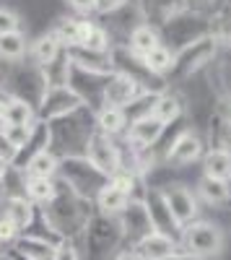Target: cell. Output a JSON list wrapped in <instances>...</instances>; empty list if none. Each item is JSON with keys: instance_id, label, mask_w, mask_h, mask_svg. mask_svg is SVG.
Here are the masks:
<instances>
[{"instance_id": "6da1fadb", "label": "cell", "mask_w": 231, "mask_h": 260, "mask_svg": "<svg viewBox=\"0 0 231 260\" xmlns=\"http://www.w3.org/2000/svg\"><path fill=\"white\" fill-rule=\"evenodd\" d=\"M36 211H39V219L45 221L47 234L52 237V240H57V242H75V245L83 237V232H86L91 216L96 213L94 201L81 198V195L75 190H70L62 180H57L55 198L47 206L36 208Z\"/></svg>"}, {"instance_id": "7a4b0ae2", "label": "cell", "mask_w": 231, "mask_h": 260, "mask_svg": "<svg viewBox=\"0 0 231 260\" xmlns=\"http://www.w3.org/2000/svg\"><path fill=\"white\" fill-rule=\"evenodd\" d=\"M50 127V151L57 159H68V156H83L86 143L94 133V110L81 107L78 112L60 117L47 125Z\"/></svg>"}, {"instance_id": "3957f363", "label": "cell", "mask_w": 231, "mask_h": 260, "mask_svg": "<svg viewBox=\"0 0 231 260\" xmlns=\"http://www.w3.org/2000/svg\"><path fill=\"white\" fill-rule=\"evenodd\" d=\"M125 247L122 240V226L117 216H104L94 213L91 221L78 240V250L83 260H112Z\"/></svg>"}, {"instance_id": "277c9868", "label": "cell", "mask_w": 231, "mask_h": 260, "mask_svg": "<svg viewBox=\"0 0 231 260\" xmlns=\"http://www.w3.org/2000/svg\"><path fill=\"white\" fill-rule=\"evenodd\" d=\"M0 89H3L8 96L24 99L31 107H36L42 102V96H45V91H47V81H45V76H42V68H36L31 60H24V62L6 65L3 68Z\"/></svg>"}, {"instance_id": "5b68a950", "label": "cell", "mask_w": 231, "mask_h": 260, "mask_svg": "<svg viewBox=\"0 0 231 260\" xmlns=\"http://www.w3.org/2000/svg\"><path fill=\"white\" fill-rule=\"evenodd\" d=\"M223 242H226L223 229L213 221H203V219H195L192 224H187L177 240L179 250L195 260L218 257L223 252Z\"/></svg>"}, {"instance_id": "8992f818", "label": "cell", "mask_w": 231, "mask_h": 260, "mask_svg": "<svg viewBox=\"0 0 231 260\" xmlns=\"http://www.w3.org/2000/svg\"><path fill=\"white\" fill-rule=\"evenodd\" d=\"M216 42L211 37H200L190 45H184L179 50H174V62H172V71L166 76V83L172 78L174 81H190L192 76H198L200 71H205L208 65L216 60Z\"/></svg>"}, {"instance_id": "52a82bcc", "label": "cell", "mask_w": 231, "mask_h": 260, "mask_svg": "<svg viewBox=\"0 0 231 260\" xmlns=\"http://www.w3.org/2000/svg\"><path fill=\"white\" fill-rule=\"evenodd\" d=\"M57 180H62L70 190H75L81 198H86V201H94L96 192L109 182V177H104L86 156H68V159H60Z\"/></svg>"}, {"instance_id": "ba28073f", "label": "cell", "mask_w": 231, "mask_h": 260, "mask_svg": "<svg viewBox=\"0 0 231 260\" xmlns=\"http://www.w3.org/2000/svg\"><path fill=\"white\" fill-rule=\"evenodd\" d=\"M159 192H161V198H164L166 208H169L172 219L177 221L179 229H184L187 224H192L198 219L200 201H198L195 190H190V187L182 185V182H172V185L159 187Z\"/></svg>"}, {"instance_id": "9c48e42d", "label": "cell", "mask_w": 231, "mask_h": 260, "mask_svg": "<svg viewBox=\"0 0 231 260\" xmlns=\"http://www.w3.org/2000/svg\"><path fill=\"white\" fill-rule=\"evenodd\" d=\"M81 107H86V104L78 99V94L70 86H57V89H47L42 102L36 104V120L50 125L60 117H68V115L78 112Z\"/></svg>"}, {"instance_id": "30bf717a", "label": "cell", "mask_w": 231, "mask_h": 260, "mask_svg": "<svg viewBox=\"0 0 231 260\" xmlns=\"http://www.w3.org/2000/svg\"><path fill=\"white\" fill-rule=\"evenodd\" d=\"M83 156H86L104 177H112L114 172L122 169V159H120V143L117 138H109V136H101V133H91L89 143H86V151H83Z\"/></svg>"}, {"instance_id": "8fae6325", "label": "cell", "mask_w": 231, "mask_h": 260, "mask_svg": "<svg viewBox=\"0 0 231 260\" xmlns=\"http://www.w3.org/2000/svg\"><path fill=\"white\" fill-rule=\"evenodd\" d=\"M159 31H164L166 37H169V42L174 45V50L184 47V45H190V42L200 39L208 34V24H205V18L192 13V11H182L179 16H174L169 24H164Z\"/></svg>"}, {"instance_id": "7c38bea8", "label": "cell", "mask_w": 231, "mask_h": 260, "mask_svg": "<svg viewBox=\"0 0 231 260\" xmlns=\"http://www.w3.org/2000/svg\"><path fill=\"white\" fill-rule=\"evenodd\" d=\"M203 138L195 133V130H182V133H177V138L169 143V148L164 151V161L179 169V167H187V164H192L198 159H203L205 154V148H203Z\"/></svg>"}, {"instance_id": "4fadbf2b", "label": "cell", "mask_w": 231, "mask_h": 260, "mask_svg": "<svg viewBox=\"0 0 231 260\" xmlns=\"http://www.w3.org/2000/svg\"><path fill=\"white\" fill-rule=\"evenodd\" d=\"M117 219H120V226H122L125 247H135L143 237H148L153 232L151 219H148V211H145L143 201H130L128 208H125Z\"/></svg>"}, {"instance_id": "5bb4252c", "label": "cell", "mask_w": 231, "mask_h": 260, "mask_svg": "<svg viewBox=\"0 0 231 260\" xmlns=\"http://www.w3.org/2000/svg\"><path fill=\"white\" fill-rule=\"evenodd\" d=\"M140 94H145L140 86L122 76V73H112L104 83V96H101V107H117V110H125V107H130Z\"/></svg>"}, {"instance_id": "9a60e30c", "label": "cell", "mask_w": 231, "mask_h": 260, "mask_svg": "<svg viewBox=\"0 0 231 260\" xmlns=\"http://www.w3.org/2000/svg\"><path fill=\"white\" fill-rule=\"evenodd\" d=\"M143 206H145V211H148V219H151L153 232H161V234H166V237H172V240H179V232H182V229H179L177 221L172 219V213H169V208H166L159 187H145Z\"/></svg>"}, {"instance_id": "2e32d148", "label": "cell", "mask_w": 231, "mask_h": 260, "mask_svg": "<svg viewBox=\"0 0 231 260\" xmlns=\"http://www.w3.org/2000/svg\"><path fill=\"white\" fill-rule=\"evenodd\" d=\"M60 242L50 240L45 234H34V232H24L18 234V240L11 245V252L18 260H55V250Z\"/></svg>"}, {"instance_id": "e0dca14e", "label": "cell", "mask_w": 231, "mask_h": 260, "mask_svg": "<svg viewBox=\"0 0 231 260\" xmlns=\"http://www.w3.org/2000/svg\"><path fill=\"white\" fill-rule=\"evenodd\" d=\"M164 130H166V125L159 122L153 115H143L128 125L122 138L135 148H156L159 141L164 138Z\"/></svg>"}, {"instance_id": "ac0fdd59", "label": "cell", "mask_w": 231, "mask_h": 260, "mask_svg": "<svg viewBox=\"0 0 231 260\" xmlns=\"http://www.w3.org/2000/svg\"><path fill=\"white\" fill-rule=\"evenodd\" d=\"M73 68L91 73V76H112L114 65H112V50L109 52H96V50H86V47H70L68 50Z\"/></svg>"}, {"instance_id": "d6986e66", "label": "cell", "mask_w": 231, "mask_h": 260, "mask_svg": "<svg viewBox=\"0 0 231 260\" xmlns=\"http://www.w3.org/2000/svg\"><path fill=\"white\" fill-rule=\"evenodd\" d=\"M140 16L145 24H151L156 29H161L164 24H169L174 16H179L182 11H187L184 0H135Z\"/></svg>"}, {"instance_id": "ffe728a7", "label": "cell", "mask_w": 231, "mask_h": 260, "mask_svg": "<svg viewBox=\"0 0 231 260\" xmlns=\"http://www.w3.org/2000/svg\"><path fill=\"white\" fill-rule=\"evenodd\" d=\"M0 213L24 234L34 226L36 221V206L29 201V198H13V201H3L0 203Z\"/></svg>"}, {"instance_id": "44dd1931", "label": "cell", "mask_w": 231, "mask_h": 260, "mask_svg": "<svg viewBox=\"0 0 231 260\" xmlns=\"http://www.w3.org/2000/svg\"><path fill=\"white\" fill-rule=\"evenodd\" d=\"M114 45H125L133 55L145 57L153 47L161 45V31H159L156 26H151V24H138V26L128 34V39H125V42H114Z\"/></svg>"}, {"instance_id": "7402d4cb", "label": "cell", "mask_w": 231, "mask_h": 260, "mask_svg": "<svg viewBox=\"0 0 231 260\" xmlns=\"http://www.w3.org/2000/svg\"><path fill=\"white\" fill-rule=\"evenodd\" d=\"M94 127L101 136L122 138L125 130H128V115H125V110H117V107H99L94 112Z\"/></svg>"}, {"instance_id": "603a6c76", "label": "cell", "mask_w": 231, "mask_h": 260, "mask_svg": "<svg viewBox=\"0 0 231 260\" xmlns=\"http://www.w3.org/2000/svg\"><path fill=\"white\" fill-rule=\"evenodd\" d=\"M62 50H65V47L60 45V39H57L55 31L50 29V31L39 34L36 39L29 42V57H26V60H31L36 68H45V65H50Z\"/></svg>"}, {"instance_id": "cb8c5ba5", "label": "cell", "mask_w": 231, "mask_h": 260, "mask_svg": "<svg viewBox=\"0 0 231 260\" xmlns=\"http://www.w3.org/2000/svg\"><path fill=\"white\" fill-rule=\"evenodd\" d=\"M50 148V127H47V122H34V127H31V133H29V138H26V143H24V148L18 151V154L11 159V164L13 167H18V169H24V164L31 159V156H36L39 151H47Z\"/></svg>"}, {"instance_id": "d4e9b609", "label": "cell", "mask_w": 231, "mask_h": 260, "mask_svg": "<svg viewBox=\"0 0 231 260\" xmlns=\"http://www.w3.org/2000/svg\"><path fill=\"white\" fill-rule=\"evenodd\" d=\"M135 250L140 252L143 260H161L166 255H172L179 250L177 240H172V237H166L161 232H151L148 237H143V240L135 245Z\"/></svg>"}, {"instance_id": "484cf974", "label": "cell", "mask_w": 231, "mask_h": 260, "mask_svg": "<svg viewBox=\"0 0 231 260\" xmlns=\"http://www.w3.org/2000/svg\"><path fill=\"white\" fill-rule=\"evenodd\" d=\"M203 175L221 182H231V151L208 148L203 154Z\"/></svg>"}, {"instance_id": "4316f807", "label": "cell", "mask_w": 231, "mask_h": 260, "mask_svg": "<svg viewBox=\"0 0 231 260\" xmlns=\"http://www.w3.org/2000/svg\"><path fill=\"white\" fill-rule=\"evenodd\" d=\"M29 57V39L24 31H13L0 37V62L3 65H16Z\"/></svg>"}, {"instance_id": "83f0119b", "label": "cell", "mask_w": 231, "mask_h": 260, "mask_svg": "<svg viewBox=\"0 0 231 260\" xmlns=\"http://www.w3.org/2000/svg\"><path fill=\"white\" fill-rule=\"evenodd\" d=\"M130 198L125 195L122 190H117L114 185H104L99 192H96V198H94V208L96 213H104V216H120L125 208H128Z\"/></svg>"}, {"instance_id": "f1b7e54d", "label": "cell", "mask_w": 231, "mask_h": 260, "mask_svg": "<svg viewBox=\"0 0 231 260\" xmlns=\"http://www.w3.org/2000/svg\"><path fill=\"white\" fill-rule=\"evenodd\" d=\"M208 37L216 42V47H231V3H223L208 16Z\"/></svg>"}, {"instance_id": "f546056e", "label": "cell", "mask_w": 231, "mask_h": 260, "mask_svg": "<svg viewBox=\"0 0 231 260\" xmlns=\"http://www.w3.org/2000/svg\"><path fill=\"white\" fill-rule=\"evenodd\" d=\"M198 198L205 201L208 206H213V208H221L231 201V185L228 182H221V180H213V177H200L198 182Z\"/></svg>"}, {"instance_id": "4dcf8cb0", "label": "cell", "mask_w": 231, "mask_h": 260, "mask_svg": "<svg viewBox=\"0 0 231 260\" xmlns=\"http://www.w3.org/2000/svg\"><path fill=\"white\" fill-rule=\"evenodd\" d=\"M0 122H11V125H34L36 122V107H31L24 99L8 96L0 112Z\"/></svg>"}, {"instance_id": "1f68e13d", "label": "cell", "mask_w": 231, "mask_h": 260, "mask_svg": "<svg viewBox=\"0 0 231 260\" xmlns=\"http://www.w3.org/2000/svg\"><path fill=\"white\" fill-rule=\"evenodd\" d=\"M182 112H184V102H182L177 94H172V91L159 94L156 102H153V110H151V115H153L159 122H164L166 127H169L172 122H177V120L182 117Z\"/></svg>"}, {"instance_id": "d6a6232c", "label": "cell", "mask_w": 231, "mask_h": 260, "mask_svg": "<svg viewBox=\"0 0 231 260\" xmlns=\"http://www.w3.org/2000/svg\"><path fill=\"white\" fill-rule=\"evenodd\" d=\"M26 177H45V180H55L57 172H60V159L52 154V151H39L36 156H31L24 164Z\"/></svg>"}, {"instance_id": "836d02e7", "label": "cell", "mask_w": 231, "mask_h": 260, "mask_svg": "<svg viewBox=\"0 0 231 260\" xmlns=\"http://www.w3.org/2000/svg\"><path fill=\"white\" fill-rule=\"evenodd\" d=\"M70 71H73L70 55H68V50H62L50 65H45V68H42V76H45V81H47V89L68 86V81H70Z\"/></svg>"}, {"instance_id": "e575fe53", "label": "cell", "mask_w": 231, "mask_h": 260, "mask_svg": "<svg viewBox=\"0 0 231 260\" xmlns=\"http://www.w3.org/2000/svg\"><path fill=\"white\" fill-rule=\"evenodd\" d=\"M26 172L18 167H8V172L0 180V203L3 201H13V198H26Z\"/></svg>"}, {"instance_id": "d590c367", "label": "cell", "mask_w": 231, "mask_h": 260, "mask_svg": "<svg viewBox=\"0 0 231 260\" xmlns=\"http://www.w3.org/2000/svg\"><path fill=\"white\" fill-rule=\"evenodd\" d=\"M143 60V65L148 68L156 78H164L166 81V76H169V71H172V62H174V50L169 47V45H161L159 47H153L145 57H140Z\"/></svg>"}, {"instance_id": "8d00e7d4", "label": "cell", "mask_w": 231, "mask_h": 260, "mask_svg": "<svg viewBox=\"0 0 231 260\" xmlns=\"http://www.w3.org/2000/svg\"><path fill=\"white\" fill-rule=\"evenodd\" d=\"M55 192H57V177L55 180H45V177H29L26 180V198L36 208L47 206L55 198Z\"/></svg>"}, {"instance_id": "74e56055", "label": "cell", "mask_w": 231, "mask_h": 260, "mask_svg": "<svg viewBox=\"0 0 231 260\" xmlns=\"http://www.w3.org/2000/svg\"><path fill=\"white\" fill-rule=\"evenodd\" d=\"M34 125H11V122H0V141L3 146L11 151V159L18 154L21 148H24L29 133H31Z\"/></svg>"}, {"instance_id": "f35d334b", "label": "cell", "mask_w": 231, "mask_h": 260, "mask_svg": "<svg viewBox=\"0 0 231 260\" xmlns=\"http://www.w3.org/2000/svg\"><path fill=\"white\" fill-rule=\"evenodd\" d=\"M55 37L60 39V45L65 47V50H70V47H75V37H78V18L75 16H62L57 24H55Z\"/></svg>"}, {"instance_id": "ab89813d", "label": "cell", "mask_w": 231, "mask_h": 260, "mask_svg": "<svg viewBox=\"0 0 231 260\" xmlns=\"http://www.w3.org/2000/svg\"><path fill=\"white\" fill-rule=\"evenodd\" d=\"M13 31H21V18L16 11L0 6V37L3 34H13Z\"/></svg>"}, {"instance_id": "60d3db41", "label": "cell", "mask_w": 231, "mask_h": 260, "mask_svg": "<svg viewBox=\"0 0 231 260\" xmlns=\"http://www.w3.org/2000/svg\"><path fill=\"white\" fill-rule=\"evenodd\" d=\"M184 6H187V11H192V13L205 18V16L216 13L223 6V0H184Z\"/></svg>"}, {"instance_id": "b9f144b4", "label": "cell", "mask_w": 231, "mask_h": 260, "mask_svg": "<svg viewBox=\"0 0 231 260\" xmlns=\"http://www.w3.org/2000/svg\"><path fill=\"white\" fill-rule=\"evenodd\" d=\"M73 13L75 18H91L96 13V0H62Z\"/></svg>"}, {"instance_id": "7bdbcfd3", "label": "cell", "mask_w": 231, "mask_h": 260, "mask_svg": "<svg viewBox=\"0 0 231 260\" xmlns=\"http://www.w3.org/2000/svg\"><path fill=\"white\" fill-rule=\"evenodd\" d=\"M18 234H21V232H18V229H16V226H13L8 219H6L3 213H0V247L13 245V242L18 240Z\"/></svg>"}, {"instance_id": "ee69618b", "label": "cell", "mask_w": 231, "mask_h": 260, "mask_svg": "<svg viewBox=\"0 0 231 260\" xmlns=\"http://www.w3.org/2000/svg\"><path fill=\"white\" fill-rule=\"evenodd\" d=\"M55 260H83L75 242H60L55 250Z\"/></svg>"}, {"instance_id": "f6af8a7d", "label": "cell", "mask_w": 231, "mask_h": 260, "mask_svg": "<svg viewBox=\"0 0 231 260\" xmlns=\"http://www.w3.org/2000/svg\"><path fill=\"white\" fill-rule=\"evenodd\" d=\"M125 3H130V0H96V13L99 16H107V13L122 8Z\"/></svg>"}, {"instance_id": "bcb514c9", "label": "cell", "mask_w": 231, "mask_h": 260, "mask_svg": "<svg viewBox=\"0 0 231 260\" xmlns=\"http://www.w3.org/2000/svg\"><path fill=\"white\" fill-rule=\"evenodd\" d=\"M112 260H143V257H140V252H138L135 247H122Z\"/></svg>"}, {"instance_id": "7dc6e473", "label": "cell", "mask_w": 231, "mask_h": 260, "mask_svg": "<svg viewBox=\"0 0 231 260\" xmlns=\"http://www.w3.org/2000/svg\"><path fill=\"white\" fill-rule=\"evenodd\" d=\"M161 260H195V257H190V255H184L182 250H177V252H172V255H166V257H161Z\"/></svg>"}, {"instance_id": "c3c4849f", "label": "cell", "mask_w": 231, "mask_h": 260, "mask_svg": "<svg viewBox=\"0 0 231 260\" xmlns=\"http://www.w3.org/2000/svg\"><path fill=\"white\" fill-rule=\"evenodd\" d=\"M8 167H11V159H6V156H0V180H3V175L8 172Z\"/></svg>"}, {"instance_id": "681fc988", "label": "cell", "mask_w": 231, "mask_h": 260, "mask_svg": "<svg viewBox=\"0 0 231 260\" xmlns=\"http://www.w3.org/2000/svg\"><path fill=\"white\" fill-rule=\"evenodd\" d=\"M0 260H18V257H16L13 252H6V250H3V255H0Z\"/></svg>"}, {"instance_id": "f907efd6", "label": "cell", "mask_w": 231, "mask_h": 260, "mask_svg": "<svg viewBox=\"0 0 231 260\" xmlns=\"http://www.w3.org/2000/svg\"><path fill=\"white\" fill-rule=\"evenodd\" d=\"M0 255H3V247H0Z\"/></svg>"}]
</instances>
